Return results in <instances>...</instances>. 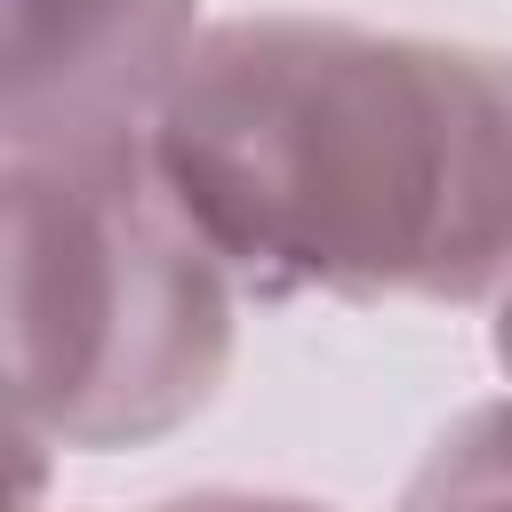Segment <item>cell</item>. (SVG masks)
<instances>
[{
    "mask_svg": "<svg viewBox=\"0 0 512 512\" xmlns=\"http://www.w3.org/2000/svg\"><path fill=\"white\" fill-rule=\"evenodd\" d=\"M160 168L240 296L496 304L512 288V56L344 16H224Z\"/></svg>",
    "mask_w": 512,
    "mask_h": 512,
    "instance_id": "obj_1",
    "label": "cell"
},
{
    "mask_svg": "<svg viewBox=\"0 0 512 512\" xmlns=\"http://www.w3.org/2000/svg\"><path fill=\"white\" fill-rule=\"evenodd\" d=\"M8 432L40 456L152 448L192 424L240 336V280L176 200L152 128L8 144Z\"/></svg>",
    "mask_w": 512,
    "mask_h": 512,
    "instance_id": "obj_2",
    "label": "cell"
},
{
    "mask_svg": "<svg viewBox=\"0 0 512 512\" xmlns=\"http://www.w3.org/2000/svg\"><path fill=\"white\" fill-rule=\"evenodd\" d=\"M200 32V0H8V144L152 128Z\"/></svg>",
    "mask_w": 512,
    "mask_h": 512,
    "instance_id": "obj_3",
    "label": "cell"
},
{
    "mask_svg": "<svg viewBox=\"0 0 512 512\" xmlns=\"http://www.w3.org/2000/svg\"><path fill=\"white\" fill-rule=\"evenodd\" d=\"M400 512H512V400L464 408L408 472Z\"/></svg>",
    "mask_w": 512,
    "mask_h": 512,
    "instance_id": "obj_4",
    "label": "cell"
},
{
    "mask_svg": "<svg viewBox=\"0 0 512 512\" xmlns=\"http://www.w3.org/2000/svg\"><path fill=\"white\" fill-rule=\"evenodd\" d=\"M152 512H336V504L272 496V488H184V496H160Z\"/></svg>",
    "mask_w": 512,
    "mask_h": 512,
    "instance_id": "obj_5",
    "label": "cell"
},
{
    "mask_svg": "<svg viewBox=\"0 0 512 512\" xmlns=\"http://www.w3.org/2000/svg\"><path fill=\"white\" fill-rule=\"evenodd\" d=\"M488 344H496V368L512 376V288L496 296V328H488Z\"/></svg>",
    "mask_w": 512,
    "mask_h": 512,
    "instance_id": "obj_6",
    "label": "cell"
},
{
    "mask_svg": "<svg viewBox=\"0 0 512 512\" xmlns=\"http://www.w3.org/2000/svg\"><path fill=\"white\" fill-rule=\"evenodd\" d=\"M16 512H40V504H16Z\"/></svg>",
    "mask_w": 512,
    "mask_h": 512,
    "instance_id": "obj_7",
    "label": "cell"
}]
</instances>
